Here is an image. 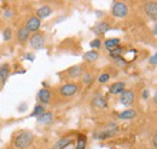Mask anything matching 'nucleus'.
Masks as SVG:
<instances>
[{"mask_svg":"<svg viewBox=\"0 0 157 149\" xmlns=\"http://www.w3.org/2000/svg\"><path fill=\"white\" fill-rule=\"evenodd\" d=\"M141 96H143V99H145V100H146V99L149 97V90H146V89H145V90L141 93Z\"/></svg>","mask_w":157,"mask_h":149,"instance_id":"7c9ffc66","label":"nucleus"},{"mask_svg":"<svg viewBox=\"0 0 157 149\" xmlns=\"http://www.w3.org/2000/svg\"><path fill=\"white\" fill-rule=\"evenodd\" d=\"M51 13H52V9L48 5H44V6H41L36 10V17L39 19L47 18Z\"/></svg>","mask_w":157,"mask_h":149,"instance_id":"f8f14e48","label":"nucleus"},{"mask_svg":"<svg viewBox=\"0 0 157 149\" xmlns=\"http://www.w3.org/2000/svg\"><path fill=\"white\" fill-rule=\"evenodd\" d=\"M78 84H75V83H67V84L60 87L59 93L64 97H70V96H73V95H75V94L78 93Z\"/></svg>","mask_w":157,"mask_h":149,"instance_id":"20e7f679","label":"nucleus"},{"mask_svg":"<svg viewBox=\"0 0 157 149\" xmlns=\"http://www.w3.org/2000/svg\"><path fill=\"white\" fill-rule=\"evenodd\" d=\"M53 122V114L51 112H44L40 117H38V123L41 125H48Z\"/></svg>","mask_w":157,"mask_h":149,"instance_id":"4468645a","label":"nucleus"},{"mask_svg":"<svg viewBox=\"0 0 157 149\" xmlns=\"http://www.w3.org/2000/svg\"><path fill=\"white\" fill-rule=\"evenodd\" d=\"M10 77V65L2 64L0 66V85H4Z\"/></svg>","mask_w":157,"mask_h":149,"instance_id":"1a4fd4ad","label":"nucleus"},{"mask_svg":"<svg viewBox=\"0 0 157 149\" xmlns=\"http://www.w3.org/2000/svg\"><path fill=\"white\" fill-rule=\"evenodd\" d=\"M51 97H52V94L47 88H42L38 92V100L44 105L48 104L51 101Z\"/></svg>","mask_w":157,"mask_h":149,"instance_id":"6e6552de","label":"nucleus"},{"mask_svg":"<svg viewBox=\"0 0 157 149\" xmlns=\"http://www.w3.org/2000/svg\"><path fill=\"white\" fill-rule=\"evenodd\" d=\"M86 143H87V140L85 136L80 135L78 138V142H76V147L75 149H86Z\"/></svg>","mask_w":157,"mask_h":149,"instance_id":"5701e85b","label":"nucleus"},{"mask_svg":"<svg viewBox=\"0 0 157 149\" xmlns=\"http://www.w3.org/2000/svg\"><path fill=\"white\" fill-rule=\"evenodd\" d=\"M109 30H110V24L106 22H99L93 27V33L97 35H104Z\"/></svg>","mask_w":157,"mask_h":149,"instance_id":"9d476101","label":"nucleus"},{"mask_svg":"<svg viewBox=\"0 0 157 149\" xmlns=\"http://www.w3.org/2000/svg\"><path fill=\"white\" fill-rule=\"evenodd\" d=\"M82 58L86 60V61H96L97 59L99 58V54L97 51H88V52H86Z\"/></svg>","mask_w":157,"mask_h":149,"instance_id":"412c9836","label":"nucleus"},{"mask_svg":"<svg viewBox=\"0 0 157 149\" xmlns=\"http://www.w3.org/2000/svg\"><path fill=\"white\" fill-rule=\"evenodd\" d=\"M90 46H91V48H100L101 42H100V40H99V38H94L93 41H91V42H90Z\"/></svg>","mask_w":157,"mask_h":149,"instance_id":"cd10ccee","label":"nucleus"},{"mask_svg":"<svg viewBox=\"0 0 157 149\" xmlns=\"http://www.w3.org/2000/svg\"><path fill=\"white\" fill-rule=\"evenodd\" d=\"M33 140H34V136L32 132L22 131L20 133H17L16 137L13 138V146L17 149H27L32 146Z\"/></svg>","mask_w":157,"mask_h":149,"instance_id":"f257e3e1","label":"nucleus"},{"mask_svg":"<svg viewBox=\"0 0 157 149\" xmlns=\"http://www.w3.org/2000/svg\"><path fill=\"white\" fill-rule=\"evenodd\" d=\"M29 43L32 46V48L34 49H41L45 46V36L40 33H35L29 37Z\"/></svg>","mask_w":157,"mask_h":149,"instance_id":"7ed1b4c3","label":"nucleus"},{"mask_svg":"<svg viewBox=\"0 0 157 149\" xmlns=\"http://www.w3.org/2000/svg\"><path fill=\"white\" fill-rule=\"evenodd\" d=\"M71 142H73V140L70 137H63L59 141H57V143L55 144L53 149H65L67 147H69L71 144Z\"/></svg>","mask_w":157,"mask_h":149,"instance_id":"a211bd4d","label":"nucleus"},{"mask_svg":"<svg viewBox=\"0 0 157 149\" xmlns=\"http://www.w3.org/2000/svg\"><path fill=\"white\" fill-rule=\"evenodd\" d=\"M109 79H110V74H101L98 77L99 83H106Z\"/></svg>","mask_w":157,"mask_h":149,"instance_id":"bb28decb","label":"nucleus"},{"mask_svg":"<svg viewBox=\"0 0 157 149\" xmlns=\"http://www.w3.org/2000/svg\"><path fill=\"white\" fill-rule=\"evenodd\" d=\"M29 37H30V33L28 31V29L25 27H21L20 29H18V31H17V40H18V42L23 43Z\"/></svg>","mask_w":157,"mask_h":149,"instance_id":"dca6fc26","label":"nucleus"},{"mask_svg":"<svg viewBox=\"0 0 157 149\" xmlns=\"http://www.w3.org/2000/svg\"><path fill=\"white\" fill-rule=\"evenodd\" d=\"M92 106L97 108H106L108 107V101L103 95H96L92 100Z\"/></svg>","mask_w":157,"mask_h":149,"instance_id":"9b49d317","label":"nucleus"},{"mask_svg":"<svg viewBox=\"0 0 157 149\" xmlns=\"http://www.w3.org/2000/svg\"><path fill=\"white\" fill-rule=\"evenodd\" d=\"M117 117L121 120H131V119H134L137 117V112L134 110H126V111L118 113Z\"/></svg>","mask_w":157,"mask_h":149,"instance_id":"f3484780","label":"nucleus"},{"mask_svg":"<svg viewBox=\"0 0 157 149\" xmlns=\"http://www.w3.org/2000/svg\"><path fill=\"white\" fill-rule=\"evenodd\" d=\"M122 53H123V48L122 47H116L113 51H110V56L113 59H118V58H121Z\"/></svg>","mask_w":157,"mask_h":149,"instance_id":"b1692460","label":"nucleus"},{"mask_svg":"<svg viewBox=\"0 0 157 149\" xmlns=\"http://www.w3.org/2000/svg\"><path fill=\"white\" fill-rule=\"evenodd\" d=\"M91 82H92V74H85L82 76V83H83V84L88 85Z\"/></svg>","mask_w":157,"mask_h":149,"instance_id":"a878e982","label":"nucleus"},{"mask_svg":"<svg viewBox=\"0 0 157 149\" xmlns=\"http://www.w3.org/2000/svg\"><path fill=\"white\" fill-rule=\"evenodd\" d=\"M2 37H4V41H11L12 37H13V34H12V29L11 28H5L4 33H2Z\"/></svg>","mask_w":157,"mask_h":149,"instance_id":"393cba45","label":"nucleus"},{"mask_svg":"<svg viewBox=\"0 0 157 149\" xmlns=\"http://www.w3.org/2000/svg\"><path fill=\"white\" fill-rule=\"evenodd\" d=\"M144 11L147 17L152 20H157V2L156 1H147L144 4Z\"/></svg>","mask_w":157,"mask_h":149,"instance_id":"39448f33","label":"nucleus"},{"mask_svg":"<svg viewBox=\"0 0 157 149\" xmlns=\"http://www.w3.org/2000/svg\"><path fill=\"white\" fill-rule=\"evenodd\" d=\"M4 17H5V18H11V17H12V11H11L10 9H7V10L4 12Z\"/></svg>","mask_w":157,"mask_h":149,"instance_id":"c756f323","label":"nucleus"},{"mask_svg":"<svg viewBox=\"0 0 157 149\" xmlns=\"http://www.w3.org/2000/svg\"><path fill=\"white\" fill-rule=\"evenodd\" d=\"M65 149H67V148H65Z\"/></svg>","mask_w":157,"mask_h":149,"instance_id":"c9c22d12","label":"nucleus"},{"mask_svg":"<svg viewBox=\"0 0 157 149\" xmlns=\"http://www.w3.org/2000/svg\"><path fill=\"white\" fill-rule=\"evenodd\" d=\"M120 102L123 105V106H131L133 102H134V97L136 95L132 90H124L123 93L120 94Z\"/></svg>","mask_w":157,"mask_h":149,"instance_id":"423d86ee","label":"nucleus"},{"mask_svg":"<svg viewBox=\"0 0 157 149\" xmlns=\"http://www.w3.org/2000/svg\"><path fill=\"white\" fill-rule=\"evenodd\" d=\"M44 112H46L45 111V107L42 106V105H36V106H34V110H33V112H32V117H40Z\"/></svg>","mask_w":157,"mask_h":149,"instance_id":"4be33fe9","label":"nucleus"},{"mask_svg":"<svg viewBox=\"0 0 157 149\" xmlns=\"http://www.w3.org/2000/svg\"><path fill=\"white\" fill-rule=\"evenodd\" d=\"M118 45H120V38H108V40H105V42H104V46H105V48H106L109 52L113 51L114 48L118 47Z\"/></svg>","mask_w":157,"mask_h":149,"instance_id":"6ab92c4d","label":"nucleus"},{"mask_svg":"<svg viewBox=\"0 0 157 149\" xmlns=\"http://www.w3.org/2000/svg\"><path fill=\"white\" fill-rule=\"evenodd\" d=\"M154 146L157 148V131H156V133H155V137H154Z\"/></svg>","mask_w":157,"mask_h":149,"instance_id":"473e14b6","label":"nucleus"},{"mask_svg":"<svg viewBox=\"0 0 157 149\" xmlns=\"http://www.w3.org/2000/svg\"><path fill=\"white\" fill-rule=\"evenodd\" d=\"M154 101H155V104L157 105V92L155 93V95H154Z\"/></svg>","mask_w":157,"mask_h":149,"instance_id":"72a5a7b5","label":"nucleus"},{"mask_svg":"<svg viewBox=\"0 0 157 149\" xmlns=\"http://www.w3.org/2000/svg\"><path fill=\"white\" fill-rule=\"evenodd\" d=\"M154 31H155V34L157 35V25H155V28H154Z\"/></svg>","mask_w":157,"mask_h":149,"instance_id":"f704fd0d","label":"nucleus"},{"mask_svg":"<svg viewBox=\"0 0 157 149\" xmlns=\"http://www.w3.org/2000/svg\"><path fill=\"white\" fill-rule=\"evenodd\" d=\"M68 74H69V77L70 78H78L80 77L81 74H82V69H81V66H73V67H70L69 70H68Z\"/></svg>","mask_w":157,"mask_h":149,"instance_id":"aec40b11","label":"nucleus"},{"mask_svg":"<svg viewBox=\"0 0 157 149\" xmlns=\"http://www.w3.org/2000/svg\"><path fill=\"white\" fill-rule=\"evenodd\" d=\"M111 13L116 18H124L128 15V6L124 2L117 1L111 7Z\"/></svg>","mask_w":157,"mask_h":149,"instance_id":"f03ea898","label":"nucleus"},{"mask_svg":"<svg viewBox=\"0 0 157 149\" xmlns=\"http://www.w3.org/2000/svg\"><path fill=\"white\" fill-rule=\"evenodd\" d=\"M25 56H27V59H29L30 61H33V60H34V58H35V56H33V54H30V53H28V54H25Z\"/></svg>","mask_w":157,"mask_h":149,"instance_id":"2f4dec72","label":"nucleus"},{"mask_svg":"<svg viewBox=\"0 0 157 149\" xmlns=\"http://www.w3.org/2000/svg\"><path fill=\"white\" fill-rule=\"evenodd\" d=\"M40 25H41V20H40L36 16H33V17H30V18L28 19L25 28L28 29L29 33L35 34V33L40 29Z\"/></svg>","mask_w":157,"mask_h":149,"instance_id":"0eeeda50","label":"nucleus"},{"mask_svg":"<svg viewBox=\"0 0 157 149\" xmlns=\"http://www.w3.org/2000/svg\"><path fill=\"white\" fill-rule=\"evenodd\" d=\"M149 63H150L151 65H157V52L149 59Z\"/></svg>","mask_w":157,"mask_h":149,"instance_id":"c85d7f7f","label":"nucleus"},{"mask_svg":"<svg viewBox=\"0 0 157 149\" xmlns=\"http://www.w3.org/2000/svg\"><path fill=\"white\" fill-rule=\"evenodd\" d=\"M124 88H126L124 82H115V83H113V84L110 85L109 92L111 94H114V95H117V94L123 93V92L126 90Z\"/></svg>","mask_w":157,"mask_h":149,"instance_id":"ddd939ff","label":"nucleus"},{"mask_svg":"<svg viewBox=\"0 0 157 149\" xmlns=\"http://www.w3.org/2000/svg\"><path fill=\"white\" fill-rule=\"evenodd\" d=\"M116 132H117V129L114 128V129H109V130H106V131H101V132H99V133H94L93 137H94L96 140H105V138H109V137L115 136Z\"/></svg>","mask_w":157,"mask_h":149,"instance_id":"2eb2a0df","label":"nucleus"}]
</instances>
